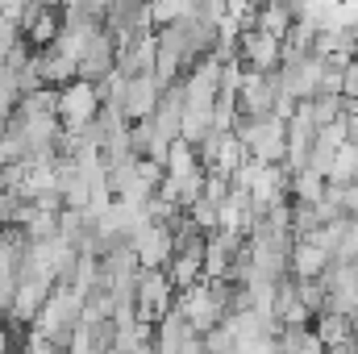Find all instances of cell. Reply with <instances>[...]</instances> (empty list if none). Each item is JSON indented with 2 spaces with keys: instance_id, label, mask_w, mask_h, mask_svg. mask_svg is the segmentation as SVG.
Listing matches in <instances>:
<instances>
[{
  "instance_id": "6da1fadb",
  "label": "cell",
  "mask_w": 358,
  "mask_h": 354,
  "mask_svg": "<svg viewBox=\"0 0 358 354\" xmlns=\"http://www.w3.org/2000/svg\"><path fill=\"white\" fill-rule=\"evenodd\" d=\"M96 113H100V92L92 88V84L76 80V84H67V88H55V117H59L63 129L88 125Z\"/></svg>"
},
{
  "instance_id": "7a4b0ae2",
  "label": "cell",
  "mask_w": 358,
  "mask_h": 354,
  "mask_svg": "<svg viewBox=\"0 0 358 354\" xmlns=\"http://www.w3.org/2000/svg\"><path fill=\"white\" fill-rule=\"evenodd\" d=\"M346 108H350V104H346L338 92H313V96H308V100H300L292 113H300L317 134H325V129H338V121L346 117Z\"/></svg>"
},
{
  "instance_id": "3957f363",
  "label": "cell",
  "mask_w": 358,
  "mask_h": 354,
  "mask_svg": "<svg viewBox=\"0 0 358 354\" xmlns=\"http://www.w3.org/2000/svg\"><path fill=\"white\" fill-rule=\"evenodd\" d=\"M275 354H325L313 325H279L275 330Z\"/></svg>"
},
{
  "instance_id": "277c9868",
  "label": "cell",
  "mask_w": 358,
  "mask_h": 354,
  "mask_svg": "<svg viewBox=\"0 0 358 354\" xmlns=\"http://www.w3.org/2000/svg\"><path fill=\"white\" fill-rule=\"evenodd\" d=\"M313 334L321 338V346H338V342H350V313H317L313 317Z\"/></svg>"
},
{
  "instance_id": "5b68a950",
  "label": "cell",
  "mask_w": 358,
  "mask_h": 354,
  "mask_svg": "<svg viewBox=\"0 0 358 354\" xmlns=\"http://www.w3.org/2000/svg\"><path fill=\"white\" fill-rule=\"evenodd\" d=\"M342 100L346 104H358V59H350L342 67Z\"/></svg>"
},
{
  "instance_id": "8992f818",
  "label": "cell",
  "mask_w": 358,
  "mask_h": 354,
  "mask_svg": "<svg viewBox=\"0 0 358 354\" xmlns=\"http://www.w3.org/2000/svg\"><path fill=\"white\" fill-rule=\"evenodd\" d=\"M325 354H358L355 342H338V346H325Z\"/></svg>"
},
{
  "instance_id": "52a82bcc",
  "label": "cell",
  "mask_w": 358,
  "mask_h": 354,
  "mask_svg": "<svg viewBox=\"0 0 358 354\" xmlns=\"http://www.w3.org/2000/svg\"><path fill=\"white\" fill-rule=\"evenodd\" d=\"M355 59H358V46H355Z\"/></svg>"
}]
</instances>
